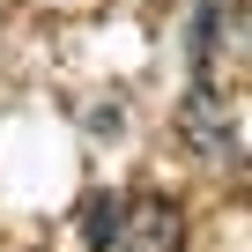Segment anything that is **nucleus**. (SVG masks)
Returning a JSON list of instances; mask_svg holds the SVG:
<instances>
[{"label": "nucleus", "mask_w": 252, "mask_h": 252, "mask_svg": "<svg viewBox=\"0 0 252 252\" xmlns=\"http://www.w3.org/2000/svg\"><path fill=\"white\" fill-rule=\"evenodd\" d=\"M215 15H222L215 0H200V8H193V67H208V60H215Z\"/></svg>", "instance_id": "3"}, {"label": "nucleus", "mask_w": 252, "mask_h": 252, "mask_svg": "<svg viewBox=\"0 0 252 252\" xmlns=\"http://www.w3.org/2000/svg\"><path fill=\"white\" fill-rule=\"evenodd\" d=\"M178 126H186V141H193L200 156H215V163H237V134L222 126V96L208 89V74L186 89V111H178Z\"/></svg>", "instance_id": "1"}, {"label": "nucleus", "mask_w": 252, "mask_h": 252, "mask_svg": "<svg viewBox=\"0 0 252 252\" xmlns=\"http://www.w3.org/2000/svg\"><path fill=\"white\" fill-rule=\"evenodd\" d=\"M119 230H126V193H104V200H89V215H82V237H89L96 252H111V245H119Z\"/></svg>", "instance_id": "2"}]
</instances>
